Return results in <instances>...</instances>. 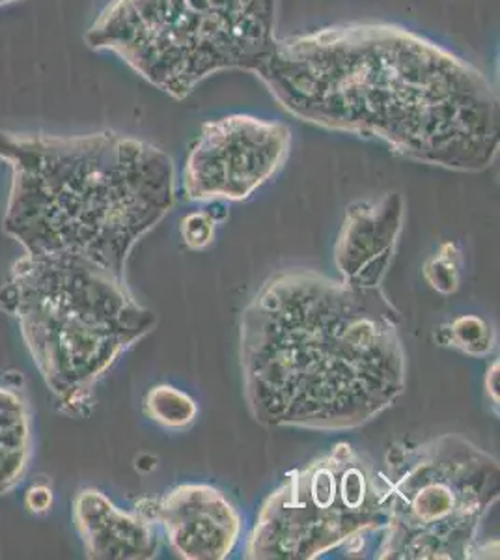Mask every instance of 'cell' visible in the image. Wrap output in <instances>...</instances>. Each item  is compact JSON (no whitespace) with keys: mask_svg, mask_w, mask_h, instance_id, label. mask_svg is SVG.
I'll use <instances>...</instances> for the list:
<instances>
[{"mask_svg":"<svg viewBox=\"0 0 500 560\" xmlns=\"http://www.w3.org/2000/svg\"><path fill=\"white\" fill-rule=\"evenodd\" d=\"M254 75L288 115L381 140L456 173L493 165L499 96L478 68L402 26L351 23L279 38Z\"/></svg>","mask_w":500,"mask_h":560,"instance_id":"6da1fadb","label":"cell"},{"mask_svg":"<svg viewBox=\"0 0 500 560\" xmlns=\"http://www.w3.org/2000/svg\"><path fill=\"white\" fill-rule=\"evenodd\" d=\"M240 345L245 400L264 427L354 430L406 390L399 313L383 288L280 271L245 308Z\"/></svg>","mask_w":500,"mask_h":560,"instance_id":"7a4b0ae2","label":"cell"},{"mask_svg":"<svg viewBox=\"0 0 500 560\" xmlns=\"http://www.w3.org/2000/svg\"><path fill=\"white\" fill-rule=\"evenodd\" d=\"M0 161L12 174L2 224L25 255L81 256L126 275L176 200L171 155L116 131L0 129Z\"/></svg>","mask_w":500,"mask_h":560,"instance_id":"3957f363","label":"cell"},{"mask_svg":"<svg viewBox=\"0 0 500 560\" xmlns=\"http://www.w3.org/2000/svg\"><path fill=\"white\" fill-rule=\"evenodd\" d=\"M0 311L18 322L57 408L70 417L89 413L95 385L158 325L126 275L81 256L23 253L0 287Z\"/></svg>","mask_w":500,"mask_h":560,"instance_id":"277c9868","label":"cell"},{"mask_svg":"<svg viewBox=\"0 0 500 560\" xmlns=\"http://www.w3.org/2000/svg\"><path fill=\"white\" fill-rule=\"evenodd\" d=\"M279 0H111L84 34L172 100L222 71L256 73L277 49Z\"/></svg>","mask_w":500,"mask_h":560,"instance_id":"5b68a950","label":"cell"},{"mask_svg":"<svg viewBox=\"0 0 500 560\" xmlns=\"http://www.w3.org/2000/svg\"><path fill=\"white\" fill-rule=\"evenodd\" d=\"M388 516L375 559L465 560L499 501V459L446 433L386 454Z\"/></svg>","mask_w":500,"mask_h":560,"instance_id":"8992f818","label":"cell"},{"mask_svg":"<svg viewBox=\"0 0 500 560\" xmlns=\"http://www.w3.org/2000/svg\"><path fill=\"white\" fill-rule=\"evenodd\" d=\"M388 486L364 454L348 443L312 459L267 497L248 536L245 557L312 560L381 533Z\"/></svg>","mask_w":500,"mask_h":560,"instance_id":"52a82bcc","label":"cell"},{"mask_svg":"<svg viewBox=\"0 0 500 560\" xmlns=\"http://www.w3.org/2000/svg\"><path fill=\"white\" fill-rule=\"evenodd\" d=\"M292 131L282 121L230 115L206 121L185 160L184 195L190 202H241L284 163Z\"/></svg>","mask_w":500,"mask_h":560,"instance_id":"ba28073f","label":"cell"},{"mask_svg":"<svg viewBox=\"0 0 500 560\" xmlns=\"http://www.w3.org/2000/svg\"><path fill=\"white\" fill-rule=\"evenodd\" d=\"M150 510L182 559H226L240 540V512L213 486H177L159 503H150Z\"/></svg>","mask_w":500,"mask_h":560,"instance_id":"9c48e42d","label":"cell"},{"mask_svg":"<svg viewBox=\"0 0 500 560\" xmlns=\"http://www.w3.org/2000/svg\"><path fill=\"white\" fill-rule=\"evenodd\" d=\"M404 217L406 200L399 192L349 206L335 245V266L344 282L381 288L393 264Z\"/></svg>","mask_w":500,"mask_h":560,"instance_id":"30bf717a","label":"cell"},{"mask_svg":"<svg viewBox=\"0 0 500 560\" xmlns=\"http://www.w3.org/2000/svg\"><path fill=\"white\" fill-rule=\"evenodd\" d=\"M73 522L89 559L150 560L158 557V523L144 504L135 512H127L118 509L103 491L84 488L73 499Z\"/></svg>","mask_w":500,"mask_h":560,"instance_id":"8fae6325","label":"cell"},{"mask_svg":"<svg viewBox=\"0 0 500 560\" xmlns=\"http://www.w3.org/2000/svg\"><path fill=\"white\" fill-rule=\"evenodd\" d=\"M31 459V404L20 388L0 385V495L25 480Z\"/></svg>","mask_w":500,"mask_h":560,"instance_id":"7c38bea8","label":"cell"},{"mask_svg":"<svg viewBox=\"0 0 500 560\" xmlns=\"http://www.w3.org/2000/svg\"><path fill=\"white\" fill-rule=\"evenodd\" d=\"M144 411L153 422L171 430L190 427L198 415L197 401L171 385L150 388L144 398Z\"/></svg>","mask_w":500,"mask_h":560,"instance_id":"4fadbf2b","label":"cell"},{"mask_svg":"<svg viewBox=\"0 0 500 560\" xmlns=\"http://www.w3.org/2000/svg\"><path fill=\"white\" fill-rule=\"evenodd\" d=\"M439 340L473 357L488 355L495 348V332L491 325L473 314L460 316L454 322H450L441 329Z\"/></svg>","mask_w":500,"mask_h":560,"instance_id":"5bb4252c","label":"cell"},{"mask_svg":"<svg viewBox=\"0 0 500 560\" xmlns=\"http://www.w3.org/2000/svg\"><path fill=\"white\" fill-rule=\"evenodd\" d=\"M425 277L433 290L450 295L460 287V250L454 243H444L438 255L425 266Z\"/></svg>","mask_w":500,"mask_h":560,"instance_id":"9a60e30c","label":"cell"},{"mask_svg":"<svg viewBox=\"0 0 500 560\" xmlns=\"http://www.w3.org/2000/svg\"><path fill=\"white\" fill-rule=\"evenodd\" d=\"M216 236V221L206 211H193L182 221V237L193 250L208 247Z\"/></svg>","mask_w":500,"mask_h":560,"instance_id":"2e32d148","label":"cell"},{"mask_svg":"<svg viewBox=\"0 0 500 560\" xmlns=\"http://www.w3.org/2000/svg\"><path fill=\"white\" fill-rule=\"evenodd\" d=\"M53 503H55V495L49 486L44 482L32 485L25 493V506L31 514L36 516H44L47 512H51Z\"/></svg>","mask_w":500,"mask_h":560,"instance_id":"e0dca14e","label":"cell"},{"mask_svg":"<svg viewBox=\"0 0 500 560\" xmlns=\"http://www.w3.org/2000/svg\"><path fill=\"white\" fill-rule=\"evenodd\" d=\"M486 390L491 396V400L499 404V363H495L489 369L488 376H486Z\"/></svg>","mask_w":500,"mask_h":560,"instance_id":"ac0fdd59","label":"cell"},{"mask_svg":"<svg viewBox=\"0 0 500 560\" xmlns=\"http://www.w3.org/2000/svg\"><path fill=\"white\" fill-rule=\"evenodd\" d=\"M13 2H21V0H0V8L13 4Z\"/></svg>","mask_w":500,"mask_h":560,"instance_id":"d6986e66","label":"cell"}]
</instances>
